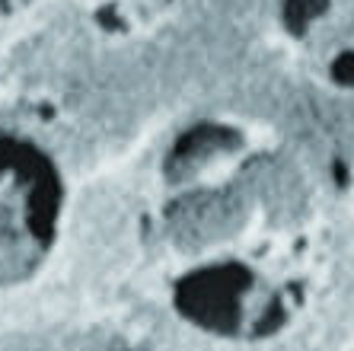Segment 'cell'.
<instances>
[{
  "label": "cell",
  "mask_w": 354,
  "mask_h": 351,
  "mask_svg": "<svg viewBox=\"0 0 354 351\" xmlns=\"http://www.w3.org/2000/svg\"><path fill=\"white\" fill-rule=\"evenodd\" d=\"M19 3H26V0H0V13H7V10L19 7Z\"/></svg>",
  "instance_id": "6da1fadb"
}]
</instances>
